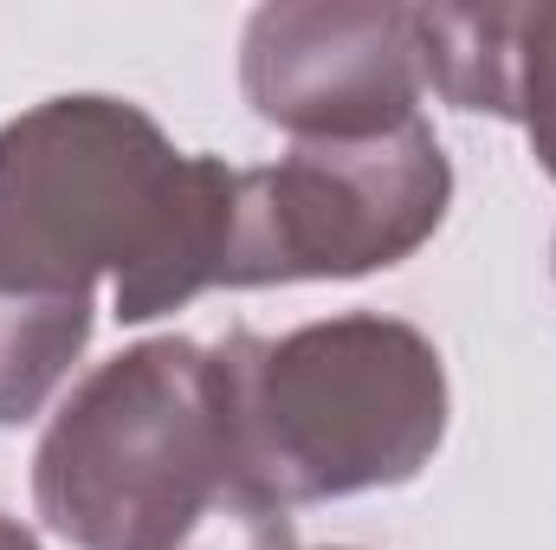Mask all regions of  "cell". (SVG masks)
Instances as JSON below:
<instances>
[{"mask_svg":"<svg viewBox=\"0 0 556 550\" xmlns=\"http://www.w3.org/2000/svg\"><path fill=\"white\" fill-rule=\"evenodd\" d=\"M227 383L253 473L285 505L402 486L446 434L440 350L402 317L350 311L291 337H227Z\"/></svg>","mask_w":556,"mask_h":550,"instance_id":"obj_3","label":"cell"},{"mask_svg":"<svg viewBox=\"0 0 556 550\" xmlns=\"http://www.w3.org/2000/svg\"><path fill=\"white\" fill-rule=\"evenodd\" d=\"M253 111L298 142L376 137L420 117L408 7H266L240 59Z\"/></svg>","mask_w":556,"mask_h":550,"instance_id":"obj_5","label":"cell"},{"mask_svg":"<svg viewBox=\"0 0 556 550\" xmlns=\"http://www.w3.org/2000/svg\"><path fill=\"white\" fill-rule=\"evenodd\" d=\"M233 168L181 155L124 98H52L0 130V421H26L91 337L111 273L124 324L220 285Z\"/></svg>","mask_w":556,"mask_h":550,"instance_id":"obj_1","label":"cell"},{"mask_svg":"<svg viewBox=\"0 0 556 550\" xmlns=\"http://www.w3.org/2000/svg\"><path fill=\"white\" fill-rule=\"evenodd\" d=\"M453 168L408 117L376 137L298 142L273 168H233L220 285L356 278L408 260L446 221Z\"/></svg>","mask_w":556,"mask_h":550,"instance_id":"obj_4","label":"cell"},{"mask_svg":"<svg viewBox=\"0 0 556 550\" xmlns=\"http://www.w3.org/2000/svg\"><path fill=\"white\" fill-rule=\"evenodd\" d=\"M0 550H39V538H33L26 525H13V518H0Z\"/></svg>","mask_w":556,"mask_h":550,"instance_id":"obj_7","label":"cell"},{"mask_svg":"<svg viewBox=\"0 0 556 550\" xmlns=\"http://www.w3.org/2000/svg\"><path fill=\"white\" fill-rule=\"evenodd\" d=\"M39 518L78 550H298L253 473L227 357L155 337L85 376L33 460Z\"/></svg>","mask_w":556,"mask_h":550,"instance_id":"obj_2","label":"cell"},{"mask_svg":"<svg viewBox=\"0 0 556 550\" xmlns=\"http://www.w3.org/2000/svg\"><path fill=\"white\" fill-rule=\"evenodd\" d=\"M485 117L525 124L556 182V7H485Z\"/></svg>","mask_w":556,"mask_h":550,"instance_id":"obj_6","label":"cell"}]
</instances>
